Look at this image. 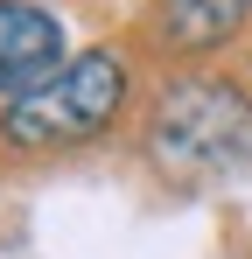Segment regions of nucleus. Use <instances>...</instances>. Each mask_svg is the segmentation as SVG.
Wrapping results in <instances>:
<instances>
[{
	"label": "nucleus",
	"mask_w": 252,
	"mask_h": 259,
	"mask_svg": "<svg viewBox=\"0 0 252 259\" xmlns=\"http://www.w3.org/2000/svg\"><path fill=\"white\" fill-rule=\"evenodd\" d=\"M252 0H154V35L175 56H210L245 28Z\"/></svg>",
	"instance_id": "4"
},
{
	"label": "nucleus",
	"mask_w": 252,
	"mask_h": 259,
	"mask_svg": "<svg viewBox=\"0 0 252 259\" xmlns=\"http://www.w3.org/2000/svg\"><path fill=\"white\" fill-rule=\"evenodd\" d=\"M147 154L182 182H217L252 168V98L231 77H175L154 98Z\"/></svg>",
	"instance_id": "1"
},
{
	"label": "nucleus",
	"mask_w": 252,
	"mask_h": 259,
	"mask_svg": "<svg viewBox=\"0 0 252 259\" xmlns=\"http://www.w3.org/2000/svg\"><path fill=\"white\" fill-rule=\"evenodd\" d=\"M126 105V63L112 49H84L56 77L0 105V140L21 154H56V147H84L119 119Z\"/></svg>",
	"instance_id": "2"
},
{
	"label": "nucleus",
	"mask_w": 252,
	"mask_h": 259,
	"mask_svg": "<svg viewBox=\"0 0 252 259\" xmlns=\"http://www.w3.org/2000/svg\"><path fill=\"white\" fill-rule=\"evenodd\" d=\"M70 63L63 21L35 0H0V98H21Z\"/></svg>",
	"instance_id": "3"
}]
</instances>
